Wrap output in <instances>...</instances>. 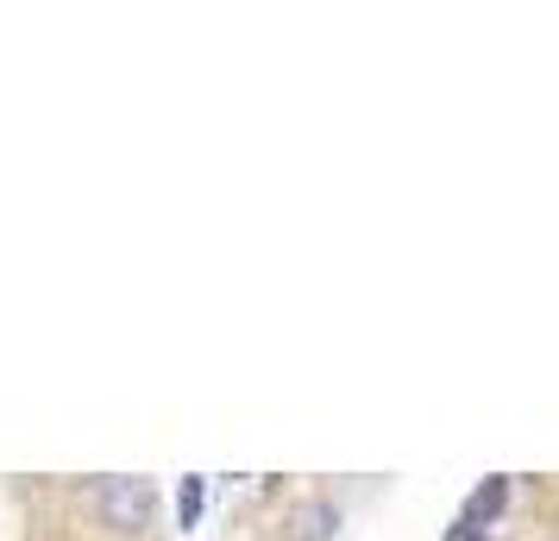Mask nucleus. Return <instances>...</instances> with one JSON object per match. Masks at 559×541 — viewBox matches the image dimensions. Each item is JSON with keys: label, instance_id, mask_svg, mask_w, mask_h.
Segmentation results:
<instances>
[{"label": "nucleus", "instance_id": "1", "mask_svg": "<svg viewBox=\"0 0 559 541\" xmlns=\"http://www.w3.org/2000/svg\"><path fill=\"white\" fill-rule=\"evenodd\" d=\"M95 516H102L114 536H145V529H152V485L114 472V479L95 485Z\"/></svg>", "mask_w": 559, "mask_h": 541}, {"label": "nucleus", "instance_id": "3", "mask_svg": "<svg viewBox=\"0 0 559 541\" xmlns=\"http://www.w3.org/2000/svg\"><path fill=\"white\" fill-rule=\"evenodd\" d=\"M503 504H509V479L497 472V479H484L472 497H465V510H459V522H472V529H484V522H497L503 516Z\"/></svg>", "mask_w": 559, "mask_h": 541}, {"label": "nucleus", "instance_id": "2", "mask_svg": "<svg viewBox=\"0 0 559 541\" xmlns=\"http://www.w3.org/2000/svg\"><path fill=\"white\" fill-rule=\"evenodd\" d=\"M333 529H340V510H333L328 497H308L289 516V541H333Z\"/></svg>", "mask_w": 559, "mask_h": 541}, {"label": "nucleus", "instance_id": "4", "mask_svg": "<svg viewBox=\"0 0 559 541\" xmlns=\"http://www.w3.org/2000/svg\"><path fill=\"white\" fill-rule=\"evenodd\" d=\"M202 504H207V485H202V479H182V491H177V522H182V529H195V522H202Z\"/></svg>", "mask_w": 559, "mask_h": 541}, {"label": "nucleus", "instance_id": "5", "mask_svg": "<svg viewBox=\"0 0 559 541\" xmlns=\"http://www.w3.org/2000/svg\"><path fill=\"white\" fill-rule=\"evenodd\" d=\"M447 541H484V529H472V522H453V529H447Z\"/></svg>", "mask_w": 559, "mask_h": 541}]
</instances>
